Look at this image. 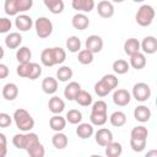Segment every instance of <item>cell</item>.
Wrapping results in <instances>:
<instances>
[{"label": "cell", "mask_w": 157, "mask_h": 157, "mask_svg": "<svg viewBox=\"0 0 157 157\" xmlns=\"http://www.w3.org/2000/svg\"><path fill=\"white\" fill-rule=\"evenodd\" d=\"M119 83V80L115 75L113 74H107L104 75L98 82L94 85V92L98 97H105L108 93H110Z\"/></svg>", "instance_id": "6da1fadb"}, {"label": "cell", "mask_w": 157, "mask_h": 157, "mask_svg": "<svg viewBox=\"0 0 157 157\" xmlns=\"http://www.w3.org/2000/svg\"><path fill=\"white\" fill-rule=\"evenodd\" d=\"M13 120H15V124L16 126L23 131V132H27V131H31L33 128H34V119L32 118V115L23 108H18L13 112V115H12Z\"/></svg>", "instance_id": "7a4b0ae2"}, {"label": "cell", "mask_w": 157, "mask_h": 157, "mask_svg": "<svg viewBox=\"0 0 157 157\" xmlns=\"http://www.w3.org/2000/svg\"><path fill=\"white\" fill-rule=\"evenodd\" d=\"M155 9L151 6V5H141L135 15V21L139 26L141 27H148L152 22H153V18H155Z\"/></svg>", "instance_id": "3957f363"}, {"label": "cell", "mask_w": 157, "mask_h": 157, "mask_svg": "<svg viewBox=\"0 0 157 157\" xmlns=\"http://www.w3.org/2000/svg\"><path fill=\"white\" fill-rule=\"evenodd\" d=\"M34 25V28H36V33L39 38L44 39V38H48L52 33H53V22L45 17V16H42V17H38L36 20V22L33 23Z\"/></svg>", "instance_id": "277c9868"}, {"label": "cell", "mask_w": 157, "mask_h": 157, "mask_svg": "<svg viewBox=\"0 0 157 157\" xmlns=\"http://www.w3.org/2000/svg\"><path fill=\"white\" fill-rule=\"evenodd\" d=\"M151 87L146 82H137L132 87V97L137 102H146L151 97Z\"/></svg>", "instance_id": "5b68a950"}, {"label": "cell", "mask_w": 157, "mask_h": 157, "mask_svg": "<svg viewBox=\"0 0 157 157\" xmlns=\"http://www.w3.org/2000/svg\"><path fill=\"white\" fill-rule=\"evenodd\" d=\"M131 101V94L128 90L124 88H118L113 93V102L118 107H125L130 103Z\"/></svg>", "instance_id": "8992f818"}, {"label": "cell", "mask_w": 157, "mask_h": 157, "mask_svg": "<svg viewBox=\"0 0 157 157\" xmlns=\"http://www.w3.org/2000/svg\"><path fill=\"white\" fill-rule=\"evenodd\" d=\"M85 47H86V49H88L93 54L99 53L103 49V39H102V37H99L97 34H91L86 38Z\"/></svg>", "instance_id": "52a82bcc"}, {"label": "cell", "mask_w": 157, "mask_h": 157, "mask_svg": "<svg viewBox=\"0 0 157 157\" xmlns=\"http://www.w3.org/2000/svg\"><path fill=\"white\" fill-rule=\"evenodd\" d=\"M94 140H96V142H97L99 146L104 147V146H107L109 142L113 141V132H112V130H109V129H107V128L98 129V130L96 131V134H94Z\"/></svg>", "instance_id": "ba28073f"}, {"label": "cell", "mask_w": 157, "mask_h": 157, "mask_svg": "<svg viewBox=\"0 0 157 157\" xmlns=\"http://www.w3.org/2000/svg\"><path fill=\"white\" fill-rule=\"evenodd\" d=\"M15 26L17 29L22 31V32H27L32 28L33 26V20L31 18V16L26 15V13H21V15H16L15 18Z\"/></svg>", "instance_id": "9c48e42d"}, {"label": "cell", "mask_w": 157, "mask_h": 157, "mask_svg": "<svg viewBox=\"0 0 157 157\" xmlns=\"http://www.w3.org/2000/svg\"><path fill=\"white\" fill-rule=\"evenodd\" d=\"M140 49H142L144 54H155L157 52V39L153 36H147L140 43Z\"/></svg>", "instance_id": "30bf717a"}, {"label": "cell", "mask_w": 157, "mask_h": 157, "mask_svg": "<svg viewBox=\"0 0 157 157\" xmlns=\"http://www.w3.org/2000/svg\"><path fill=\"white\" fill-rule=\"evenodd\" d=\"M97 13L102 18H110L114 15V6L112 1L108 0H102L97 5Z\"/></svg>", "instance_id": "8fae6325"}, {"label": "cell", "mask_w": 157, "mask_h": 157, "mask_svg": "<svg viewBox=\"0 0 157 157\" xmlns=\"http://www.w3.org/2000/svg\"><path fill=\"white\" fill-rule=\"evenodd\" d=\"M94 0H72L71 6L77 12H91L94 9Z\"/></svg>", "instance_id": "7c38bea8"}, {"label": "cell", "mask_w": 157, "mask_h": 157, "mask_svg": "<svg viewBox=\"0 0 157 157\" xmlns=\"http://www.w3.org/2000/svg\"><path fill=\"white\" fill-rule=\"evenodd\" d=\"M71 25H72V27H74L75 29L83 31V29H86V28L90 26V20H88V17L86 16V13H83V12H77L76 15L72 16Z\"/></svg>", "instance_id": "4fadbf2b"}, {"label": "cell", "mask_w": 157, "mask_h": 157, "mask_svg": "<svg viewBox=\"0 0 157 157\" xmlns=\"http://www.w3.org/2000/svg\"><path fill=\"white\" fill-rule=\"evenodd\" d=\"M151 115H152L151 109L147 105L141 104L134 109V118L140 123H147L151 119Z\"/></svg>", "instance_id": "5bb4252c"}, {"label": "cell", "mask_w": 157, "mask_h": 157, "mask_svg": "<svg viewBox=\"0 0 157 157\" xmlns=\"http://www.w3.org/2000/svg\"><path fill=\"white\" fill-rule=\"evenodd\" d=\"M93 134H94V129H93V125L92 124H88V123H78L77 124L76 135L80 139H82V140L90 139Z\"/></svg>", "instance_id": "9a60e30c"}, {"label": "cell", "mask_w": 157, "mask_h": 157, "mask_svg": "<svg viewBox=\"0 0 157 157\" xmlns=\"http://www.w3.org/2000/svg\"><path fill=\"white\" fill-rule=\"evenodd\" d=\"M22 43V36L18 32H10L5 38V45L9 49H17Z\"/></svg>", "instance_id": "2e32d148"}, {"label": "cell", "mask_w": 157, "mask_h": 157, "mask_svg": "<svg viewBox=\"0 0 157 157\" xmlns=\"http://www.w3.org/2000/svg\"><path fill=\"white\" fill-rule=\"evenodd\" d=\"M42 90L47 94H54L58 91V80L52 77V76H48V77L43 78V81H42Z\"/></svg>", "instance_id": "e0dca14e"}, {"label": "cell", "mask_w": 157, "mask_h": 157, "mask_svg": "<svg viewBox=\"0 0 157 157\" xmlns=\"http://www.w3.org/2000/svg\"><path fill=\"white\" fill-rule=\"evenodd\" d=\"M18 96V87L13 82H9L2 87V97L6 101H13Z\"/></svg>", "instance_id": "ac0fdd59"}, {"label": "cell", "mask_w": 157, "mask_h": 157, "mask_svg": "<svg viewBox=\"0 0 157 157\" xmlns=\"http://www.w3.org/2000/svg\"><path fill=\"white\" fill-rule=\"evenodd\" d=\"M48 108H49V110H50L53 114H60V113L64 112V109H65V102H64L60 97L54 96V97H52V98L49 99V102H48Z\"/></svg>", "instance_id": "d6986e66"}, {"label": "cell", "mask_w": 157, "mask_h": 157, "mask_svg": "<svg viewBox=\"0 0 157 157\" xmlns=\"http://www.w3.org/2000/svg\"><path fill=\"white\" fill-rule=\"evenodd\" d=\"M146 63H147V61H146V56H145V54L141 53V52H137V53L130 55V63H129V65L132 66V67L136 69V70L144 69V67L146 66Z\"/></svg>", "instance_id": "ffe728a7"}, {"label": "cell", "mask_w": 157, "mask_h": 157, "mask_svg": "<svg viewBox=\"0 0 157 157\" xmlns=\"http://www.w3.org/2000/svg\"><path fill=\"white\" fill-rule=\"evenodd\" d=\"M52 144H53V146H54L56 150H63V148H65V147L67 146L69 139H67V136H66L64 132H61V131H55V134H54L53 137H52Z\"/></svg>", "instance_id": "44dd1931"}, {"label": "cell", "mask_w": 157, "mask_h": 157, "mask_svg": "<svg viewBox=\"0 0 157 157\" xmlns=\"http://www.w3.org/2000/svg\"><path fill=\"white\" fill-rule=\"evenodd\" d=\"M49 126L54 131H63L66 126V119L60 114H54L49 119Z\"/></svg>", "instance_id": "7402d4cb"}, {"label": "cell", "mask_w": 157, "mask_h": 157, "mask_svg": "<svg viewBox=\"0 0 157 157\" xmlns=\"http://www.w3.org/2000/svg\"><path fill=\"white\" fill-rule=\"evenodd\" d=\"M45 7L54 15H59L64 11L65 4L63 0H43Z\"/></svg>", "instance_id": "603a6c76"}, {"label": "cell", "mask_w": 157, "mask_h": 157, "mask_svg": "<svg viewBox=\"0 0 157 157\" xmlns=\"http://www.w3.org/2000/svg\"><path fill=\"white\" fill-rule=\"evenodd\" d=\"M80 90H81V85L76 81H71V82H69V85H66V87L64 90V96L66 99L74 101L76 94L80 92Z\"/></svg>", "instance_id": "cb8c5ba5"}, {"label": "cell", "mask_w": 157, "mask_h": 157, "mask_svg": "<svg viewBox=\"0 0 157 157\" xmlns=\"http://www.w3.org/2000/svg\"><path fill=\"white\" fill-rule=\"evenodd\" d=\"M124 52L129 56L135 54V53H137V52H140V42L134 37L128 38L124 42Z\"/></svg>", "instance_id": "d4e9b609"}, {"label": "cell", "mask_w": 157, "mask_h": 157, "mask_svg": "<svg viewBox=\"0 0 157 157\" xmlns=\"http://www.w3.org/2000/svg\"><path fill=\"white\" fill-rule=\"evenodd\" d=\"M109 121L113 126L115 128H120L123 125H125L126 123V114L121 110H117V112H113L109 117Z\"/></svg>", "instance_id": "484cf974"}, {"label": "cell", "mask_w": 157, "mask_h": 157, "mask_svg": "<svg viewBox=\"0 0 157 157\" xmlns=\"http://www.w3.org/2000/svg\"><path fill=\"white\" fill-rule=\"evenodd\" d=\"M104 147H105V155L108 157H119L123 153V146L120 142L112 141Z\"/></svg>", "instance_id": "4316f807"}, {"label": "cell", "mask_w": 157, "mask_h": 157, "mask_svg": "<svg viewBox=\"0 0 157 157\" xmlns=\"http://www.w3.org/2000/svg\"><path fill=\"white\" fill-rule=\"evenodd\" d=\"M74 101H76V103L82 107H88L93 103V98H92L91 93H88L87 91H83V90H80V92L76 94Z\"/></svg>", "instance_id": "83f0119b"}, {"label": "cell", "mask_w": 157, "mask_h": 157, "mask_svg": "<svg viewBox=\"0 0 157 157\" xmlns=\"http://www.w3.org/2000/svg\"><path fill=\"white\" fill-rule=\"evenodd\" d=\"M74 75V71L70 66H66V65H63L60 66L58 70H56V78L60 81V82H66L69 81Z\"/></svg>", "instance_id": "f1b7e54d"}, {"label": "cell", "mask_w": 157, "mask_h": 157, "mask_svg": "<svg viewBox=\"0 0 157 157\" xmlns=\"http://www.w3.org/2000/svg\"><path fill=\"white\" fill-rule=\"evenodd\" d=\"M108 120V114L107 113H98V112H91L90 115V121L92 125L96 126H102L107 123Z\"/></svg>", "instance_id": "f546056e"}, {"label": "cell", "mask_w": 157, "mask_h": 157, "mask_svg": "<svg viewBox=\"0 0 157 157\" xmlns=\"http://www.w3.org/2000/svg\"><path fill=\"white\" fill-rule=\"evenodd\" d=\"M32 58V52L28 47H20L16 52V59L18 63H29Z\"/></svg>", "instance_id": "4dcf8cb0"}, {"label": "cell", "mask_w": 157, "mask_h": 157, "mask_svg": "<svg viewBox=\"0 0 157 157\" xmlns=\"http://www.w3.org/2000/svg\"><path fill=\"white\" fill-rule=\"evenodd\" d=\"M113 71L115 72V74H118V75H124V74H126L128 71H129V69H130V65H129V63L126 61V60H124V59H118V60H115L114 63H113Z\"/></svg>", "instance_id": "1f68e13d"}, {"label": "cell", "mask_w": 157, "mask_h": 157, "mask_svg": "<svg viewBox=\"0 0 157 157\" xmlns=\"http://www.w3.org/2000/svg\"><path fill=\"white\" fill-rule=\"evenodd\" d=\"M40 61L44 66H48V67H52L55 65V61H54V58H53V50L52 48H45L42 53H40Z\"/></svg>", "instance_id": "d6a6232c"}, {"label": "cell", "mask_w": 157, "mask_h": 157, "mask_svg": "<svg viewBox=\"0 0 157 157\" xmlns=\"http://www.w3.org/2000/svg\"><path fill=\"white\" fill-rule=\"evenodd\" d=\"M66 49L70 53H77L81 49V40L76 36H70L66 39Z\"/></svg>", "instance_id": "836d02e7"}, {"label": "cell", "mask_w": 157, "mask_h": 157, "mask_svg": "<svg viewBox=\"0 0 157 157\" xmlns=\"http://www.w3.org/2000/svg\"><path fill=\"white\" fill-rule=\"evenodd\" d=\"M65 119H66V121H69L70 124L77 125L78 123L82 121V113H81L78 109H70V110L66 113Z\"/></svg>", "instance_id": "e575fe53"}, {"label": "cell", "mask_w": 157, "mask_h": 157, "mask_svg": "<svg viewBox=\"0 0 157 157\" xmlns=\"http://www.w3.org/2000/svg\"><path fill=\"white\" fill-rule=\"evenodd\" d=\"M130 137L134 139H146L148 137V129L144 125H137L135 128H132L131 132H130Z\"/></svg>", "instance_id": "d590c367"}, {"label": "cell", "mask_w": 157, "mask_h": 157, "mask_svg": "<svg viewBox=\"0 0 157 157\" xmlns=\"http://www.w3.org/2000/svg\"><path fill=\"white\" fill-rule=\"evenodd\" d=\"M93 53L90 52L88 49H82L78 52V55H77V60L80 64L82 65H88L93 61Z\"/></svg>", "instance_id": "8d00e7d4"}, {"label": "cell", "mask_w": 157, "mask_h": 157, "mask_svg": "<svg viewBox=\"0 0 157 157\" xmlns=\"http://www.w3.org/2000/svg\"><path fill=\"white\" fill-rule=\"evenodd\" d=\"M52 50H53V58H54L55 65L63 64L66 60V52H65V49H63L61 47H53Z\"/></svg>", "instance_id": "74e56055"}, {"label": "cell", "mask_w": 157, "mask_h": 157, "mask_svg": "<svg viewBox=\"0 0 157 157\" xmlns=\"http://www.w3.org/2000/svg\"><path fill=\"white\" fill-rule=\"evenodd\" d=\"M147 140L146 139H134L130 137V147L134 152H142L146 147Z\"/></svg>", "instance_id": "f35d334b"}, {"label": "cell", "mask_w": 157, "mask_h": 157, "mask_svg": "<svg viewBox=\"0 0 157 157\" xmlns=\"http://www.w3.org/2000/svg\"><path fill=\"white\" fill-rule=\"evenodd\" d=\"M42 75V66L37 63H29V71H28V76L27 78L29 80H37L39 76Z\"/></svg>", "instance_id": "ab89813d"}, {"label": "cell", "mask_w": 157, "mask_h": 157, "mask_svg": "<svg viewBox=\"0 0 157 157\" xmlns=\"http://www.w3.org/2000/svg\"><path fill=\"white\" fill-rule=\"evenodd\" d=\"M4 10H5L6 15H9V16H16L18 13L16 0H5V2H4Z\"/></svg>", "instance_id": "60d3db41"}, {"label": "cell", "mask_w": 157, "mask_h": 157, "mask_svg": "<svg viewBox=\"0 0 157 157\" xmlns=\"http://www.w3.org/2000/svg\"><path fill=\"white\" fill-rule=\"evenodd\" d=\"M16 2H17L18 13L20 12H26V11L31 10L32 6H33V0H16Z\"/></svg>", "instance_id": "b9f144b4"}, {"label": "cell", "mask_w": 157, "mask_h": 157, "mask_svg": "<svg viewBox=\"0 0 157 157\" xmlns=\"http://www.w3.org/2000/svg\"><path fill=\"white\" fill-rule=\"evenodd\" d=\"M29 63H18V66L16 67V72L20 77H26L27 78L28 71H29Z\"/></svg>", "instance_id": "7bdbcfd3"}, {"label": "cell", "mask_w": 157, "mask_h": 157, "mask_svg": "<svg viewBox=\"0 0 157 157\" xmlns=\"http://www.w3.org/2000/svg\"><path fill=\"white\" fill-rule=\"evenodd\" d=\"M108 110V105L104 101L98 99L97 102L92 103V112H98V113H107Z\"/></svg>", "instance_id": "ee69618b"}, {"label": "cell", "mask_w": 157, "mask_h": 157, "mask_svg": "<svg viewBox=\"0 0 157 157\" xmlns=\"http://www.w3.org/2000/svg\"><path fill=\"white\" fill-rule=\"evenodd\" d=\"M12 144H13V146H15L16 148L23 150V146H25V132L13 135V137H12Z\"/></svg>", "instance_id": "f6af8a7d"}, {"label": "cell", "mask_w": 157, "mask_h": 157, "mask_svg": "<svg viewBox=\"0 0 157 157\" xmlns=\"http://www.w3.org/2000/svg\"><path fill=\"white\" fill-rule=\"evenodd\" d=\"M11 27H12L11 20H9L7 17H0V34L10 32Z\"/></svg>", "instance_id": "bcb514c9"}, {"label": "cell", "mask_w": 157, "mask_h": 157, "mask_svg": "<svg viewBox=\"0 0 157 157\" xmlns=\"http://www.w3.org/2000/svg\"><path fill=\"white\" fill-rule=\"evenodd\" d=\"M31 157H43L44 155H45V150H44V146L42 145V144H39V145H37L36 147H33L31 151H28L27 152Z\"/></svg>", "instance_id": "7dc6e473"}, {"label": "cell", "mask_w": 157, "mask_h": 157, "mask_svg": "<svg viewBox=\"0 0 157 157\" xmlns=\"http://www.w3.org/2000/svg\"><path fill=\"white\" fill-rule=\"evenodd\" d=\"M7 153V140L5 134L0 132V157H5Z\"/></svg>", "instance_id": "c3c4849f"}, {"label": "cell", "mask_w": 157, "mask_h": 157, "mask_svg": "<svg viewBox=\"0 0 157 157\" xmlns=\"http://www.w3.org/2000/svg\"><path fill=\"white\" fill-rule=\"evenodd\" d=\"M12 123V117L7 113H0V128H7Z\"/></svg>", "instance_id": "681fc988"}, {"label": "cell", "mask_w": 157, "mask_h": 157, "mask_svg": "<svg viewBox=\"0 0 157 157\" xmlns=\"http://www.w3.org/2000/svg\"><path fill=\"white\" fill-rule=\"evenodd\" d=\"M10 74V70H9V66L6 64H2L0 63V80L2 78H6Z\"/></svg>", "instance_id": "f907efd6"}, {"label": "cell", "mask_w": 157, "mask_h": 157, "mask_svg": "<svg viewBox=\"0 0 157 157\" xmlns=\"http://www.w3.org/2000/svg\"><path fill=\"white\" fill-rule=\"evenodd\" d=\"M4 55H5V52H4V48L0 45V59H2L4 58Z\"/></svg>", "instance_id": "816d5d0a"}, {"label": "cell", "mask_w": 157, "mask_h": 157, "mask_svg": "<svg viewBox=\"0 0 157 157\" xmlns=\"http://www.w3.org/2000/svg\"><path fill=\"white\" fill-rule=\"evenodd\" d=\"M113 2H117V4H120V2H123L124 0H112Z\"/></svg>", "instance_id": "f5cc1de1"}, {"label": "cell", "mask_w": 157, "mask_h": 157, "mask_svg": "<svg viewBox=\"0 0 157 157\" xmlns=\"http://www.w3.org/2000/svg\"><path fill=\"white\" fill-rule=\"evenodd\" d=\"M134 2H142V1H145V0H132Z\"/></svg>", "instance_id": "db71d44e"}]
</instances>
